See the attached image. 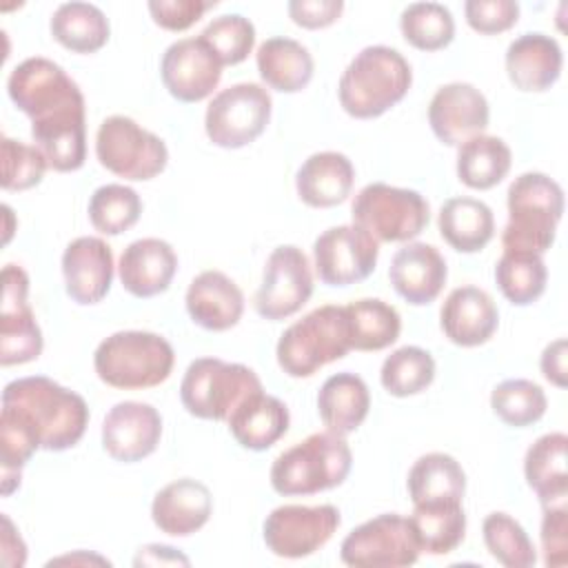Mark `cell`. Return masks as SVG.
I'll use <instances>...</instances> for the list:
<instances>
[{
  "mask_svg": "<svg viewBox=\"0 0 568 568\" xmlns=\"http://www.w3.org/2000/svg\"><path fill=\"white\" fill-rule=\"evenodd\" d=\"M62 275L67 295L75 304H98L113 282V251L102 237L82 235L67 244L62 253Z\"/></svg>",
  "mask_w": 568,
  "mask_h": 568,
  "instance_id": "cell-20",
  "label": "cell"
},
{
  "mask_svg": "<svg viewBox=\"0 0 568 568\" xmlns=\"http://www.w3.org/2000/svg\"><path fill=\"white\" fill-rule=\"evenodd\" d=\"M410 526L422 552L448 555L466 535V513L462 501H437L413 506Z\"/></svg>",
  "mask_w": 568,
  "mask_h": 568,
  "instance_id": "cell-36",
  "label": "cell"
},
{
  "mask_svg": "<svg viewBox=\"0 0 568 568\" xmlns=\"http://www.w3.org/2000/svg\"><path fill=\"white\" fill-rule=\"evenodd\" d=\"M7 93L29 115L31 138L49 169L78 171L87 160L84 95L64 69L47 58H27L11 71Z\"/></svg>",
  "mask_w": 568,
  "mask_h": 568,
  "instance_id": "cell-1",
  "label": "cell"
},
{
  "mask_svg": "<svg viewBox=\"0 0 568 568\" xmlns=\"http://www.w3.org/2000/svg\"><path fill=\"white\" fill-rule=\"evenodd\" d=\"M439 235L459 253L481 251L495 235V215L490 206L475 197H450L437 215Z\"/></svg>",
  "mask_w": 568,
  "mask_h": 568,
  "instance_id": "cell-30",
  "label": "cell"
},
{
  "mask_svg": "<svg viewBox=\"0 0 568 568\" xmlns=\"http://www.w3.org/2000/svg\"><path fill=\"white\" fill-rule=\"evenodd\" d=\"M495 282L510 304L528 306L544 295L548 271L539 253L504 251L495 264Z\"/></svg>",
  "mask_w": 568,
  "mask_h": 568,
  "instance_id": "cell-38",
  "label": "cell"
},
{
  "mask_svg": "<svg viewBox=\"0 0 568 568\" xmlns=\"http://www.w3.org/2000/svg\"><path fill=\"white\" fill-rule=\"evenodd\" d=\"M508 224L501 233L504 251L544 253L552 246L564 215V191L546 173H521L508 186Z\"/></svg>",
  "mask_w": 568,
  "mask_h": 568,
  "instance_id": "cell-5",
  "label": "cell"
},
{
  "mask_svg": "<svg viewBox=\"0 0 568 568\" xmlns=\"http://www.w3.org/2000/svg\"><path fill=\"white\" fill-rule=\"evenodd\" d=\"M566 351H568V344L564 337L550 342L544 353H541V359H539V368H541V375L555 384L557 388H566L568 379H566Z\"/></svg>",
  "mask_w": 568,
  "mask_h": 568,
  "instance_id": "cell-50",
  "label": "cell"
},
{
  "mask_svg": "<svg viewBox=\"0 0 568 568\" xmlns=\"http://www.w3.org/2000/svg\"><path fill=\"white\" fill-rule=\"evenodd\" d=\"M541 552L548 568H564L568 561V508L566 501L544 504Z\"/></svg>",
  "mask_w": 568,
  "mask_h": 568,
  "instance_id": "cell-47",
  "label": "cell"
},
{
  "mask_svg": "<svg viewBox=\"0 0 568 568\" xmlns=\"http://www.w3.org/2000/svg\"><path fill=\"white\" fill-rule=\"evenodd\" d=\"M355 184L353 162L337 151H320L304 160L295 175V189L304 204L331 209L342 204Z\"/></svg>",
  "mask_w": 568,
  "mask_h": 568,
  "instance_id": "cell-27",
  "label": "cell"
},
{
  "mask_svg": "<svg viewBox=\"0 0 568 568\" xmlns=\"http://www.w3.org/2000/svg\"><path fill=\"white\" fill-rule=\"evenodd\" d=\"M200 38L213 49L222 67L240 64L255 47V27L240 13H226L211 20Z\"/></svg>",
  "mask_w": 568,
  "mask_h": 568,
  "instance_id": "cell-44",
  "label": "cell"
},
{
  "mask_svg": "<svg viewBox=\"0 0 568 568\" xmlns=\"http://www.w3.org/2000/svg\"><path fill=\"white\" fill-rule=\"evenodd\" d=\"M351 333V348L355 351H382L397 342L402 331V317L397 308L377 297H364L344 306Z\"/></svg>",
  "mask_w": 568,
  "mask_h": 568,
  "instance_id": "cell-37",
  "label": "cell"
},
{
  "mask_svg": "<svg viewBox=\"0 0 568 568\" xmlns=\"http://www.w3.org/2000/svg\"><path fill=\"white\" fill-rule=\"evenodd\" d=\"M213 7H217L215 0H151L149 13L166 31H186Z\"/></svg>",
  "mask_w": 568,
  "mask_h": 568,
  "instance_id": "cell-48",
  "label": "cell"
},
{
  "mask_svg": "<svg viewBox=\"0 0 568 568\" xmlns=\"http://www.w3.org/2000/svg\"><path fill=\"white\" fill-rule=\"evenodd\" d=\"M255 62L266 87L282 93H297L306 89L315 69L308 49L302 42L284 36L264 40L257 49Z\"/></svg>",
  "mask_w": 568,
  "mask_h": 568,
  "instance_id": "cell-31",
  "label": "cell"
},
{
  "mask_svg": "<svg viewBox=\"0 0 568 568\" xmlns=\"http://www.w3.org/2000/svg\"><path fill=\"white\" fill-rule=\"evenodd\" d=\"M404 40L419 51H439L455 38V20L439 2H413L399 16Z\"/></svg>",
  "mask_w": 568,
  "mask_h": 568,
  "instance_id": "cell-39",
  "label": "cell"
},
{
  "mask_svg": "<svg viewBox=\"0 0 568 568\" xmlns=\"http://www.w3.org/2000/svg\"><path fill=\"white\" fill-rule=\"evenodd\" d=\"M95 155L106 171L133 182L153 180L169 162L164 140L126 115L102 120L95 133Z\"/></svg>",
  "mask_w": 568,
  "mask_h": 568,
  "instance_id": "cell-10",
  "label": "cell"
},
{
  "mask_svg": "<svg viewBox=\"0 0 568 568\" xmlns=\"http://www.w3.org/2000/svg\"><path fill=\"white\" fill-rule=\"evenodd\" d=\"M257 390L264 388L253 368L217 357H200L189 364L182 377L180 399L193 417L226 422Z\"/></svg>",
  "mask_w": 568,
  "mask_h": 568,
  "instance_id": "cell-8",
  "label": "cell"
},
{
  "mask_svg": "<svg viewBox=\"0 0 568 568\" xmlns=\"http://www.w3.org/2000/svg\"><path fill=\"white\" fill-rule=\"evenodd\" d=\"M351 217L377 244L410 242L426 229L430 209L424 195L413 189L373 182L355 195Z\"/></svg>",
  "mask_w": 568,
  "mask_h": 568,
  "instance_id": "cell-9",
  "label": "cell"
},
{
  "mask_svg": "<svg viewBox=\"0 0 568 568\" xmlns=\"http://www.w3.org/2000/svg\"><path fill=\"white\" fill-rule=\"evenodd\" d=\"M339 524V510L331 504L277 506L264 519V544L277 557L302 559L317 552Z\"/></svg>",
  "mask_w": 568,
  "mask_h": 568,
  "instance_id": "cell-13",
  "label": "cell"
},
{
  "mask_svg": "<svg viewBox=\"0 0 568 568\" xmlns=\"http://www.w3.org/2000/svg\"><path fill=\"white\" fill-rule=\"evenodd\" d=\"M566 450L568 437L564 433H546L526 450V484L532 488L541 506L568 499Z\"/></svg>",
  "mask_w": 568,
  "mask_h": 568,
  "instance_id": "cell-32",
  "label": "cell"
},
{
  "mask_svg": "<svg viewBox=\"0 0 568 568\" xmlns=\"http://www.w3.org/2000/svg\"><path fill=\"white\" fill-rule=\"evenodd\" d=\"M351 466L353 453L344 435L322 430L275 457L271 466V486L284 497L315 495L344 484Z\"/></svg>",
  "mask_w": 568,
  "mask_h": 568,
  "instance_id": "cell-4",
  "label": "cell"
},
{
  "mask_svg": "<svg viewBox=\"0 0 568 568\" xmlns=\"http://www.w3.org/2000/svg\"><path fill=\"white\" fill-rule=\"evenodd\" d=\"M271 109L273 100L262 84L237 82L213 95L206 106L204 131L220 149H242L264 133Z\"/></svg>",
  "mask_w": 568,
  "mask_h": 568,
  "instance_id": "cell-11",
  "label": "cell"
},
{
  "mask_svg": "<svg viewBox=\"0 0 568 568\" xmlns=\"http://www.w3.org/2000/svg\"><path fill=\"white\" fill-rule=\"evenodd\" d=\"M142 215L140 195L124 184L98 186L89 200V220L102 235L129 231Z\"/></svg>",
  "mask_w": 568,
  "mask_h": 568,
  "instance_id": "cell-42",
  "label": "cell"
},
{
  "mask_svg": "<svg viewBox=\"0 0 568 568\" xmlns=\"http://www.w3.org/2000/svg\"><path fill=\"white\" fill-rule=\"evenodd\" d=\"M379 244L355 224H339L317 235L313 260L317 277L328 286H351L366 280L377 264Z\"/></svg>",
  "mask_w": 568,
  "mask_h": 568,
  "instance_id": "cell-15",
  "label": "cell"
},
{
  "mask_svg": "<svg viewBox=\"0 0 568 568\" xmlns=\"http://www.w3.org/2000/svg\"><path fill=\"white\" fill-rule=\"evenodd\" d=\"M2 406L20 415L38 435L40 448H73L89 424V406L82 395L60 386L51 377H20L4 386Z\"/></svg>",
  "mask_w": 568,
  "mask_h": 568,
  "instance_id": "cell-2",
  "label": "cell"
},
{
  "mask_svg": "<svg viewBox=\"0 0 568 568\" xmlns=\"http://www.w3.org/2000/svg\"><path fill=\"white\" fill-rule=\"evenodd\" d=\"M488 100L468 82H450L435 91L428 104V124L446 146H459L488 126Z\"/></svg>",
  "mask_w": 568,
  "mask_h": 568,
  "instance_id": "cell-18",
  "label": "cell"
},
{
  "mask_svg": "<svg viewBox=\"0 0 568 568\" xmlns=\"http://www.w3.org/2000/svg\"><path fill=\"white\" fill-rule=\"evenodd\" d=\"M51 36L73 53H95L109 42V20L95 4L64 2L51 16Z\"/></svg>",
  "mask_w": 568,
  "mask_h": 568,
  "instance_id": "cell-35",
  "label": "cell"
},
{
  "mask_svg": "<svg viewBox=\"0 0 568 568\" xmlns=\"http://www.w3.org/2000/svg\"><path fill=\"white\" fill-rule=\"evenodd\" d=\"M564 53L546 33H524L506 49V73L515 89L526 93L548 91L561 75Z\"/></svg>",
  "mask_w": 568,
  "mask_h": 568,
  "instance_id": "cell-24",
  "label": "cell"
},
{
  "mask_svg": "<svg viewBox=\"0 0 568 568\" xmlns=\"http://www.w3.org/2000/svg\"><path fill=\"white\" fill-rule=\"evenodd\" d=\"M27 559V546L16 532L11 519L2 515V564L4 566H22Z\"/></svg>",
  "mask_w": 568,
  "mask_h": 568,
  "instance_id": "cell-51",
  "label": "cell"
},
{
  "mask_svg": "<svg viewBox=\"0 0 568 568\" xmlns=\"http://www.w3.org/2000/svg\"><path fill=\"white\" fill-rule=\"evenodd\" d=\"M213 513L211 490L191 477L175 479L155 493L151 504L153 524L173 537L197 532Z\"/></svg>",
  "mask_w": 568,
  "mask_h": 568,
  "instance_id": "cell-25",
  "label": "cell"
},
{
  "mask_svg": "<svg viewBox=\"0 0 568 568\" xmlns=\"http://www.w3.org/2000/svg\"><path fill=\"white\" fill-rule=\"evenodd\" d=\"M313 295V271L302 248L284 244L273 248L264 264L262 284L253 297L260 317L280 322L295 315Z\"/></svg>",
  "mask_w": 568,
  "mask_h": 568,
  "instance_id": "cell-14",
  "label": "cell"
},
{
  "mask_svg": "<svg viewBox=\"0 0 568 568\" xmlns=\"http://www.w3.org/2000/svg\"><path fill=\"white\" fill-rule=\"evenodd\" d=\"M162 437L158 408L144 402H120L102 422V448L115 462L133 464L149 457Z\"/></svg>",
  "mask_w": 568,
  "mask_h": 568,
  "instance_id": "cell-19",
  "label": "cell"
},
{
  "mask_svg": "<svg viewBox=\"0 0 568 568\" xmlns=\"http://www.w3.org/2000/svg\"><path fill=\"white\" fill-rule=\"evenodd\" d=\"M490 408L493 413L508 426L526 428L537 424L546 408L548 399L539 384L530 379H504L490 393Z\"/></svg>",
  "mask_w": 568,
  "mask_h": 568,
  "instance_id": "cell-41",
  "label": "cell"
},
{
  "mask_svg": "<svg viewBox=\"0 0 568 568\" xmlns=\"http://www.w3.org/2000/svg\"><path fill=\"white\" fill-rule=\"evenodd\" d=\"M160 75L166 91L180 102L206 100L222 80V62L213 49L197 38H182L162 55Z\"/></svg>",
  "mask_w": 568,
  "mask_h": 568,
  "instance_id": "cell-17",
  "label": "cell"
},
{
  "mask_svg": "<svg viewBox=\"0 0 568 568\" xmlns=\"http://www.w3.org/2000/svg\"><path fill=\"white\" fill-rule=\"evenodd\" d=\"M406 486L413 506L462 501L466 493V473L453 455L426 453L408 470Z\"/></svg>",
  "mask_w": 568,
  "mask_h": 568,
  "instance_id": "cell-33",
  "label": "cell"
},
{
  "mask_svg": "<svg viewBox=\"0 0 568 568\" xmlns=\"http://www.w3.org/2000/svg\"><path fill=\"white\" fill-rule=\"evenodd\" d=\"M484 544L493 559L506 568H530L537 561V550L524 526L506 513H490L481 524Z\"/></svg>",
  "mask_w": 568,
  "mask_h": 568,
  "instance_id": "cell-43",
  "label": "cell"
},
{
  "mask_svg": "<svg viewBox=\"0 0 568 568\" xmlns=\"http://www.w3.org/2000/svg\"><path fill=\"white\" fill-rule=\"evenodd\" d=\"M173 364V346L149 331H118L93 353L95 375L120 390L153 388L169 379Z\"/></svg>",
  "mask_w": 568,
  "mask_h": 568,
  "instance_id": "cell-6",
  "label": "cell"
},
{
  "mask_svg": "<svg viewBox=\"0 0 568 568\" xmlns=\"http://www.w3.org/2000/svg\"><path fill=\"white\" fill-rule=\"evenodd\" d=\"M138 564H189V559L184 555H180L175 548L171 546H162V544H151L140 548L138 557H135V566Z\"/></svg>",
  "mask_w": 568,
  "mask_h": 568,
  "instance_id": "cell-52",
  "label": "cell"
},
{
  "mask_svg": "<svg viewBox=\"0 0 568 568\" xmlns=\"http://www.w3.org/2000/svg\"><path fill=\"white\" fill-rule=\"evenodd\" d=\"M226 424L242 448L266 450L286 435L291 415L282 399L257 390L231 413Z\"/></svg>",
  "mask_w": 568,
  "mask_h": 568,
  "instance_id": "cell-28",
  "label": "cell"
},
{
  "mask_svg": "<svg viewBox=\"0 0 568 568\" xmlns=\"http://www.w3.org/2000/svg\"><path fill=\"white\" fill-rule=\"evenodd\" d=\"M435 379V359L419 346H402L393 351L379 371L382 386L393 397H410L426 390Z\"/></svg>",
  "mask_w": 568,
  "mask_h": 568,
  "instance_id": "cell-40",
  "label": "cell"
},
{
  "mask_svg": "<svg viewBox=\"0 0 568 568\" xmlns=\"http://www.w3.org/2000/svg\"><path fill=\"white\" fill-rule=\"evenodd\" d=\"M186 311L206 331H229L244 313V293L222 271H202L186 288Z\"/></svg>",
  "mask_w": 568,
  "mask_h": 568,
  "instance_id": "cell-26",
  "label": "cell"
},
{
  "mask_svg": "<svg viewBox=\"0 0 568 568\" xmlns=\"http://www.w3.org/2000/svg\"><path fill=\"white\" fill-rule=\"evenodd\" d=\"M413 84L408 60L390 47H364L344 69L337 87L342 109L357 120H373L393 109Z\"/></svg>",
  "mask_w": 568,
  "mask_h": 568,
  "instance_id": "cell-3",
  "label": "cell"
},
{
  "mask_svg": "<svg viewBox=\"0 0 568 568\" xmlns=\"http://www.w3.org/2000/svg\"><path fill=\"white\" fill-rule=\"evenodd\" d=\"M464 13L470 29L484 36H495L517 24L519 4L515 0H468Z\"/></svg>",
  "mask_w": 568,
  "mask_h": 568,
  "instance_id": "cell-46",
  "label": "cell"
},
{
  "mask_svg": "<svg viewBox=\"0 0 568 568\" xmlns=\"http://www.w3.org/2000/svg\"><path fill=\"white\" fill-rule=\"evenodd\" d=\"M29 275L7 264L2 271V304H0V364L16 366L40 357L42 331L27 302Z\"/></svg>",
  "mask_w": 568,
  "mask_h": 568,
  "instance_id": "cell-16",
  "label": "cell"
},
{
  "mask_svg": "<svg viewBox=\"0 0 568 568\" xmlns=\"http://www.w3.org/2000/svg\"><path fill=\"white\" fill-rule=\"evenodd\" d=\"M448 277L446 260L426 242L404 244L390 260L388 280L399 297L413 306H424L437 300Z\"/></svg>",
  "mask_w": 568,
  "mask_h": 568,
  "instance_id": "cell-21",
  "label": "cell"
},
{
  "mask_svg": "<svg viewBox=\"0 0 568 568\" xmlns=\"http://www.w3.org/2000/svg\"><path fill=\"white\" fill-rule=\"evenodd\" d=\"M419 552L410 519L397 513H384L364 521L339 546L342 561L353 568H404L413 566Z\"/></svg>",
  "mask_w": 568,
  "mask_h": 568,
  "instance_id": "cell-12",
  "label": "cell"
},
{
  "mask_svg": "<svg viewBox=\"0 0 568 568\" xmlns=\"http://www.w3.org/2000/svg\"><path fill=\"white\" fill-rule=\"evenodd\" d=\"M351 351V333L344 306L326 304L291 324L275 348L277 364L288 377H311L322 366L342 359Z\"/></svg>",
  "mask_w": 568,
  "mask_h": 568,
  "instance_id": "cell-7",
  "label": "cell"
},
{
  "mask_svg": "<svg viewBox=\"0 0 568 568\" xmlns=\"http://www.w3.org/2000/svg\"><path fill=\"white\" fill-rule=\"evenodd\" d=\"M291 20L302 29H324L339 20L344 11L342 0H291L286 4Z\"/></svg>",
  "mask_w": 568,
  "mask_h": 568,
  "instance_id": "cell-49",
  "label": "cell"
},
{
  "mask_svg": "<svg viewBox=\"0 0 568 568\" xmlns=\"http://www.w3.org/2000/svg\"><path fill=\"white\" fill-rule=\"evenodd\" d=\"M510 146L497 135H475L457 146V178L475 191L497 186L510 171Z\"/></svg>",
  "mask_w": 568,
  "mask_h": 568,
  "instance_id": "cell-34",
  "label": "cell"
},
{
  "mask_svg": "<svg viewBox=\"0 0 568 568\" xmlns=\"http://www.w3.org/2000/svg\"><path fill=\"white\" fill-rule=\"evenodd\" d=\"M178 271L173 246L160 237H142L131 242L118 264V275L133 297H153L164 293Z\"/></svg>",
  "mask_w": 568,
  "mask_h": 568,
  "instance_id": "cell-23",
  "label": "cell"
},
{
  "mask_svg": "<svg viewBox=\"0 0 568 568\" xmlns=\"http://www.w3.org/2000/svg\"><path fill=\"white\" fill-rule=\"evenodd\" d=\"M49 162L36 144L2 138V189L27 191L42 182Z\"/></svg>",
  "mask_w": 568,
  "mask_h": 568,
  "instance_id": "cell-45",
  "label": "cell"
},
{
  "mask_svg": "<svg viewBox=\"0 0 568 568\" xmlns=\"http://www.w3.org/2000/svg\"><path fill=\"white\" fill-rule=\"evenodd\" d=\"M499 324V311L493 297L477 286H457L448 293L439 311L444 335L464 348L486 344Z\"/></svg>",
  "mask_w": 568,
  "mask_h": 568,
  "instance_id": "cell-22",
  "label": "cell"
},
{
  "mask_svg": "<svg viewBox=\"0 0 568 568\" xmlns=\"http://www.w3.org/2000/svg\"><path fill=\"white\" fill-rule=\"evenodd\" d=\"M371 408V393L366 382L355 373L331 375L317 393V413L326 430L337 435L355 433Z\"/></svg>",
  "mask_w": 568,
  "mask_h": 568,
  "instance_id": "cell-29",
  "label": "cell"
}]
</instances>
